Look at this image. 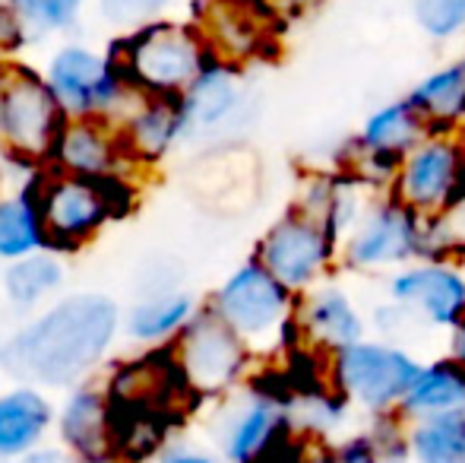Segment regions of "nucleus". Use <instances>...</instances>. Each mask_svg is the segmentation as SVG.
Listing matches in <instances>:
<instances>
[{"mask_svg": "<svg viewBox=\"0 0 465 463\" xmlns=\"http://www.w3.org/2000/svg\"><path fill=\"white\" fill-rule=\"evenodd\" d=\"M121 330V308L102 292H80L0 340V371L19 384L70 390L102 365Z\"/></svg>", "mask_w": 465, "mask_h": 463, "instance_id": "f257e3e1", "label": "nucleus"}, {"mask_svg": "<svg viewBox=\"0 0 465 463\" xmlns=\"http://www.w3.org/2000/svg\"><path fill=\"white\" fill-rule=\"evenodd\" d=\"M121 80L136 96H181L213 61L196 25L155 19L130 29L111 48Z\"/></svg>", "mask_w": 465, "mask_h": 463, "instance_id": "f03ea898", "label": "nucleus"}, {"mask_svg": "<svg viewBox=\"0 0 465 463\" xmlns=\"http://www.w3.org/2000/svg\"><path fill=\"white\" fill-rule=\"evenodd\" d=\"M48 251H80L114 216L130 206V187L124 178H86L54 168L32 181Z\"/></svg>", "mask_w": 465, "mask_h": 463, "instance_id": "7ed1b4c3", "label": "nucleus"}, {"mask_svg": "<svg viewBox=\"0 0 465 463\" xmlns=\"http://www.w3.org/2000/svg\"><path fill=\"white\" fill-rule=\"evenodd\" d=\"M418 371L421 358L415 352H409L402 343L371 337L326 356V384L351 409L368 416L396 413Z\"/></svg>", "mask_w": 465, "mask_h": 463, "instance_id": "20e7f679", "label": "nucleus"}, {"mask_svg": "<svg viewBox=\"0 0 465 463\" xmlns=\"http://www.w3.org/2000/svg\"><path fill=\"white\" fill-rule=\"evenodd\" d=\"M294 292H288L257 260H244L213 292L209 308L247 343V349L270 352L294 334ZM298 340V334H294Z\"/></svg>", "mask_w": 465, "mask_h": 463, "instance_id": "39448f33", "label": "nucleus"}, {"mask_svg": "<svg viewBox=\"0 0 465 463\" xmlns=\"http://www.w3.org/2000/svg\"><path fill=\"white\" fill-rule=\"evenodd\" d=\"M64 124L67 115L45 76L6 61L0 76V159L23 162L25 168L51 162Z\"/></svg>", "mask_w": 465, "mask_h": 463, "instance_id": "423d86ee", "label": "nucleus"}, {"mask_svg": "<svg viewBox=\"0 0 465 463\" xmlns=\"http://www.w3.org/2000/svg\"><path fill=\"white\" fill-rule=\"evenodd\" d=\"M168 349L193 397L232 394L253 358L247 343L209 305L190 315V321L168 343Z\"/></svg>", "mask_w": 465, "mask_h": 463, "instance_id": "0eeeda50", "label": "nucleus"}, {"mask_svg": "<svg viewBox=\"0 0 465 463\" xmlns=\"http://www.w3.org/2000/svg\"><path fill=\"white\" fill-rule=\"evenodd\" d=\"M253 260L266 273H272L288 292L301 296L339 267V241L313 213L294 204L263 232Z\"/></svg>", "mask_w": 465, "mask_h": 463, "instance_id": "6e6552de", "label": "nucleus"}, {"mask_svg": "<svg viewBox=\"0 0 465 463\" xmlns=\"http://www.w3.org/2000/svg\"><path fill=\"white\" fill-rule=\"evenodd\" d=\"M424 216L396 197H371L355 229L339 245V267L351 273H392L421 257Z\"/></svg>", "mask_w": 465, "mask_h": 463, "instance_id": "1a4fd4ad", "label": "nucleus"}, {"mask_svg": "<svg viewBox=\"0 0 465 463\" xmlns=\"http://www.w3.org/2000/svg\"><path fill=\"white\" fill-rule=\"evenodd\" d=\"M45 83L67 117L111 121L117 112L127 115L130 108L124 106L136 99V93H130L121 80L111 55H98L86 45H64L54 51L45 70Z\"/></svg>", "mask_w": 465, "mask_h": 463, "instance_id": "9d476101", "label": "nucleus"}, {"mask_svg": "<svg viewBox=\"0 0 465 463\" xmlns=\"http://www.w3.org/2000/svg\"><path fill=\"white\" fill-rule=\"evenodd\" d=\"M465 166L462 134H428L402 156L386 194L418 216H443L453 210Z\"/></svg>", "mask_w": 465, "mask_h": 463, "instance_id": "9b49d317", "label": "nucleus"}, {"mask_svg": "<svg viewBox=\"0 0 465 463\" xmlns=\"http://www.w3.org/2000/svg\"><path fill=\"white\" fill-rule=\"evenodd\" d=\"M383 292L390 302L411 311L421 327L453 330L465 317V264L411 260L386 273Z\"/></svg>", "mask_w": 465, "mask_h": 463, "instance_id": "f8f14e48", "label": "nucleus"}, {"mask_svg": "<svg viewBox=\"0 0 465 463\" xmlns=\"http://www.w3.org/2000/svg\"><path fill=\"white\" fill-rule=\"evenodd\" d=\"M368 315L358 308L351 292L339 286L336 279H320L307 292L294 298V334L298 343L320 356L351 347L368 337Z\"/></svg>", "mask_w": 465, "mask_h": 463, "instance_id": "ddd939ff", "label": "nucleus"}, {"mask_svg": "<svg viewBox=\"0 0 465 463\" xmlns=\"http://www.w3.org/2000/svg\"><path fill=\"white\" fill-rule=\"evenodd\" d=\"M247 106H251V96H247L238 67L213 57L181 93L184 140H219L228 127H234L244 117Z\"/></svg>", "mask_w": 465, "mask_h": 463, "instance_id": "4468645a", "label": "nucleus"}, {"mask_svg": "<svg viewBox=\"0 0 465 463\" xmlns=\"http://www.w3.org/2000/svg\"><path fill=\"white\" fill-rule=\"evenodd\" d=\"M196 29L209 55L232 67L263 57L272 45L270 13L266 6H257V0H209Z\"/></svg>", "mask_w": 465, "mask_h": 463, "instance_id": "2eb2a0df", "label": "nucleus"}, {"mask_svg": "<svg viewBox=\"0 0 465 463\" xmlns=\"http://www.w3.org/2000/svg\"><path fill=\"white\" fill-rule=\"evenodd\" d=\"M184 140L181 96H136V106L124 115L117 143L130 166L162 162Z\"/></svg>", "mask_w": 465, "mask_h": 463, "instance_id": "dca6fc26", "label": "nucleus"}, {"mask_svg": "<svg viewBox=\"0 0 465 463\" xmlns=\"http://www.w3.org/2000/svg\"><path fill=\"white\" fill-rule=\"evenodd\" d=\"M51 162L61 172L86 178H121V166H130L117 143V127L98 117H67Z\"/></svg>", "mask_w": 465, "mask_h": 463, "instance_id": "f3484780", "label": "nucleus"}, {"mask_svg": "<svg viewBox=\"0 0 465 463\" xmlns=\"http://www.w3.org/2000/svg\"><path fill=\"white\" fill-rule=\"evenodd\" d=\"M54 419L64 451H70L76 460H95L111 454V409L104 388H95L89 381L70 388Z\"/></svg>", "mask_w": 465, "mask_h": 463, "instance_id": "a211bd4d", "label": "nucleus"}, {"mask_svg": "<svg viewBox=\"0 0 465 463\" xmlns=\"http://www.w3.org/2000/svg\"><path fill=\"white\" fill-rule=\"evenodd\" d=\"M54 426V403L42 388L19 384L0 394V460H19L42 448Z\"/></svg>", "mask_w": 465, "mask_h": 463, "instance_id": "6ab92c4d", "label": "nucleus"}, {"mask_svg": "<svg viewBox=\"0 0 465 463\" xmlns=\"http://www.w3.org/2000/svg\"><path fill=\"white\" fill-rule=\"evenodd\" d=\"M409 106L424 117L430 134H462L465 130V55L430 70L405 93Z\"/></svg>", "mask_w": 465, "mask_h": 463, "instance_id": "aec40b11", "label": "nucleus"}, {"mask_svg": "<svg viewBox=\"0 0 465 463\" xmlns=\"http://www.w3.org/2000/svg\"><path fill=\"white\" fill-rule=\"evenodd\" d=\"M460 409H465V368L456 358L443 356L434 362H421V371L415 375L396 413L405 422H415Z\"/></svg>", "mask_w": 465, "mask_h": 463, "instance_id": "412c9836", "label": "nucleus"}, {"mask_svg": "<svg viewBox=\"0 0 465 463\" xmlns=\"http://www.w3.org/2000/svg\"><path fill=\"white\" fill-rule=\"evenodd\" d=\"M196 311V302L187 292H149L134 308L124 315V330L130 340L146 343V347H165L178 337V330L190 321Z\"/></svg>", "mask_w": 465, "mask_h": 463, "instance_id": "4be33fe9", "label": "nucleus"}, {"mask_svg": "<svg viewBox=\"0 0 465 463\" xmlns=\"http://www.w3.org/2000/svg\"><path fill=\"white\" fill-rule=\"evenodd\" d=\"M64 277H67V270L54 251H32L4 267L0 286H4V296L10 298V305H16L19 311H32L61 289Z\"/></svg>", "mask_w": 465, "mask_h": 463, "instance_id": "5701e85b", "label": "nucleus"}, {"mask_svg": "<svg viewBox=\"0 0 465 463\" xmlns=\"http://www.w3.org/2000/svg\"><path fill=\"white\" fill-rule=\"evenodd\" d=\"M411 463H465V409L405 422Z\"/></svg>", "mask_w": 465, "mask_h": 463, "instance_id": "b1692460", "label": "nucleus"}, {"mask_svg": "<svg viewBox=\"0 0 465 463\" xmlns=\"http://www.w3.org/2000/svg\"><path fill=\"white\" fill-rule=\"evenodd\" d=\"M32 251H48L32 187L0 197V260L10 264Z\"/></svg>", "mask_w": 465, "mask_h": 463, "instance_id": "393cba45", "label": "nucleus"}, {"mask_svg": "<svg viewBox=\"0 0 465 463\" xmlns=\"http://www.w3.org/2000/svg\"><path fill=\"white\" fill-rule=\"evenodd\" d=\"M16 13L25 38H45L67 32L80 19L83 0H6Z\"/></svg>", "mask_w": 465, "mask_h": 463, "instance_id": "a878e982", "label": "nucleus"}, {"mask_svg": "<svg viewBox=\"0 0 465 463\" xmlns=\"http://www.w3.org/2000/svg\"><path fill=\"white\" fill-rule=\"evenodd\" d=\"M411 16L430 42H450L465 32V0H411Z\"/></svg>", "mask_w": 465, "mask_h": 463, "instance_id": "bb28decb", "label": "nucleus"}, {"mask_svg": "<svg viewBox=\"0 0 465 463\" xmlns=\"http://www.w3.org/2000/svg\"><path fill=\"white\" fill-rule=\"evenodd\" d=\"M174 0H98V13L117 29H140L146 23H155Z\"/></svg>", "mask_w": 465, "mask_h": 463, "instance_id": "cd10ccee", "label": "nucleus"}, {"mask_svg": "<svg viewBox=\"0 0 465 463\" xmlns=\"http://www.w3.org/2000/svg\"><path fill=\"white\" fill-rule=\"evenodd\" d=\"M155 463H225L215 454H206L200 448H172V451H162Z\"/></svg>", "mask_w": 465, "mask_h": 463, "instance_id": "c85d7f7f", "label": "nucleus"}, {"mask_svg": "<svg viewBox=\"0 0 465 463\" xmlns=\"http://www.w3.org/2000/svg\"><path fill=\"white\" fill-rule=\"evenodd\" d=\"M13 463H83V460H76L74 454L64 451V448H35V451L23 454V458Z\"/></svg>", "mask_w": 465, "mask_h": 463, "instance_id": "c756f323", "label": "nucleus"}, {"mask_svg": "<svg viewBox=\"0 0 465 463\" xmlns=\"http://www.w3.org/2000/svg\"><path fill=\"white\" fill-rule=\"evenodd\" d=\"M450 358H456V362L465 368V317L453 327V334H450Z\"/></svg>", "mask_w": 465, "mask_h": 463, "instance_id": "7c9ffc66", "label": "nucleus"}, {"mask_svg": "<svg viewBox=\"0 0 465 463\" xmlns=\"http://www.w3.org/2000/svg\"><path fill=\"white\" fill-rule=\"evenodd\" d=\"M377 463H411V460H409V454H405V451H383L377 458Z\"/></svg>", "mask_w": 465, "mask_h": 463, "instance_id": "2f4dec72", "label": "nucleus"}, {"mask_svg": "<svg viewBox=\"0 0 465 463\" xmlns=\"http://www.w3.org/2000/svg\"><path fill=\"white\" fill-rule=\"evenodd\" d=\"M450 219H453V226H456V232L465 238V206H460V210H453V213H447Z\"/></svg>", "mask_w": 465, "mask_h": 463, "instance_id": "473e14b6", "label": "nucleus"}, {"mask_svg": "<svg viewBox=\"0 0 465 463\" xmlns=\"http://www.w3.org/2000/svg\"><path fill=\"white\" fill-rule=\"evenodd\" d=\"M4 67H6V61H4V57H0V76H4Z\"/></svg>", "mask_w": 465, "mask_h": 463, "instance_id": "72a5a7b5", "label": "nucleus"}, {"mask_svg": "<svg viewBox=\"0 0 465 463\" xmlns=\"http://www.w3.org/2000/svg\"><path fill=\"white\" fill-rule=\"evenodd\" d=\"M0 463H13V460H0Z\"/></svg>", "mask_w": 465, "mask_h": 463, "instance_id": "f704fd0d", "label": "nucleus"}, {"mask_svg": "<svg viewBox=\"0 0 465 463\" xmlns=\"http://www.w3.org/2000/svg\"><path fill=\"white\" fill-rule=\"evenodd\" d=\"M462 140H465V130H462Z\"/></svg>", "mask_w": 465, "mask_h": 463, "instance_id": "c9c22d12", "label": "nucleus"}]
</instances>
